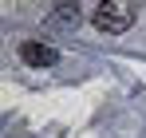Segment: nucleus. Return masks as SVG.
<instances>
[{"mask_svg": "<svg viewBox=\"0 0 146 138\" xmlns=\"http://www.w3.org/2000/svg\"><path fill=\"white\" fill-rule=\"evenodd\" d=\"M91 24H95L99 32H107V36H122L134 24V8L122 4V0H103V4H95V12H91Z\"/></svg>", "mask_w": 146, "mask_h": 138, "instance_id": "nucleus-1", "label": "nucleus"}, {"mask_svg": "<svg viewBox=\"0 0 146 138\" xmlns=\"http://www.w3.org/2000/svg\"><path fill=\"white\" fill-rule=\"evenodd\" d=\"M20 59H24L28 67H51L59 59V51L51 44H44V40H24L20 44Z\"/></svg>", "mask_w": 146, "mask_h": 138, "instance_id": "nucleus-2", "label": "nucleus"}, {"mask_svg": "<svg viewBox=\"0 0 146 138\" xmlns=\"http://www.w3.org/2000/svg\"><path fill=\"white\" fill-rule=\"evenodd\" d=\"M79 24V8L75 4H55V12H51L48 20V32H55V28H75Z\"/></svg>", "mask_w": 146, "mask_h": 138, "instance_id": "nucleus-3", "label": "nucleus"}]
</instances>
